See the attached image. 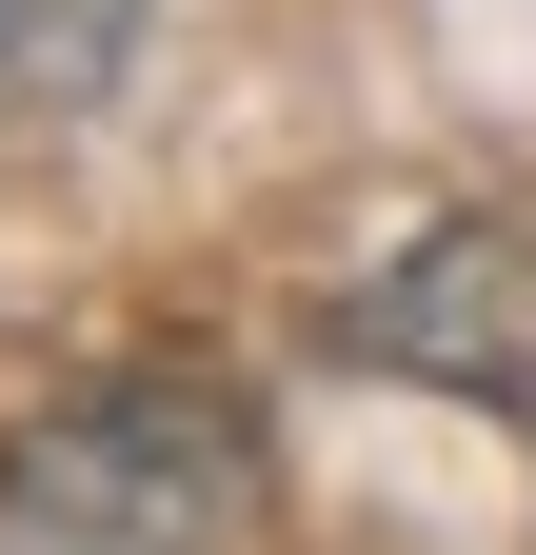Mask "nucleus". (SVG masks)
Returning <instances> with one entry per match:
<instances>
[{
	"instance_id": "1",
	"label": "nucleus",
	"mask_w": 536,
	"mask_h": 555,
	"mask_svg": "<svg viewBox=\"0 0 536 555\" xmlns=\"http://www.w3.org/2000/svg\"><path fill=\"white\" fill-rule=\"evenodd\" d=\"M279 535V456L219 377H80L0 437V555H258Z\"/></svg>"
},
{
	"instance_id": "2",
	"label": "nucleus",
	"mask_w": 536,
	"mask_h": 555,
	"mask_svg": "<svg viewBox=\"0 0 536 555\" xmlns=\"http://www.w3.org/2000/svg\"><path fill=\"white\" fill-rule=\"evenodd\" d=\"M339 337H358L378 377H418V397L536 437V219H418V238L339 298Z\"/></svg>"
},
{
	"instance_id": "3",
	"label": "nucleus",
	"mask_w": 536,
	"mask_h": 555,
	"mask_svg": "<svg viewBox=\"0 0 536 555\" xmlns=\"http://www.w3.org/2000/svg\"><path fill=\"white\" fill-rule=\"evenodd\" d=\"M119 21H140V0H0V80L21 100H100L119 80Z\"/></svg>"
}]
</instances>
